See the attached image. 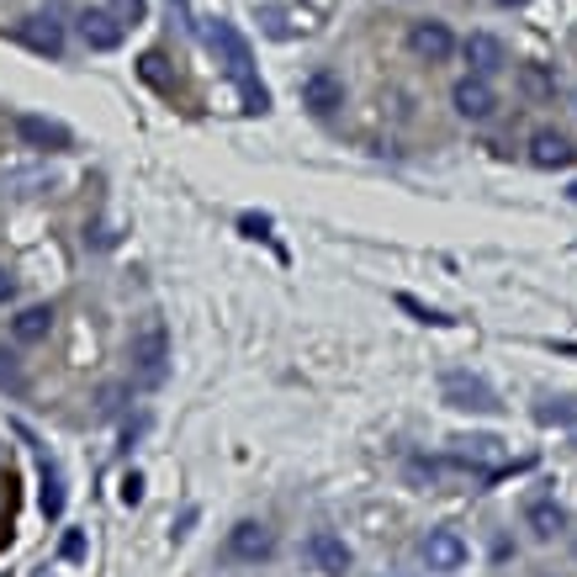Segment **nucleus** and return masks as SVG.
Segmentation results:
<instances>
[{"label":"nucleus","mask_w":577,"mask_h":577,"mask_svg":"<svg viewBox=\"0 0 577 577\" xmlns=\"http://www.w3.org/2000/svg\"><path fill=\"white\" fill-rule=\"evenodd\" d=\"M202 38L212 53H223V64H228V75L239 85V96H244V112H265L271 106V96H265V85L254 80V53H249V42L223 22V16H212L202 27Z\"/></svg>","instance_id":"f257e3e1"},{"label":"nucleus","mask_w":577,"mask_h":577,"mask_svg":"<svg viewBox=\"0 0 577 577\" xmlns=\"http://www.w3.org/2000/svg\"><path fill=\"white\" fill-rule=\"evenodd\" d=\"M165 366H170V329L165 318H143L138 329H133V372H138V381H165Z\"/></svg>","instance_id":"f03ea898"},{"label":"nucleus","mask_w":577,"mask_h":577,"mask_svg":"<svg viewBox=\"0 0 577 577\" xmlns=\"http://www.w3.org/2000/svg\"><path fill=\"white\" fill-rule=\"evenodd\" d=\"M228 556H234V562H249V567L271 562V556H276V530H265L260 519H239V525L228 530Z\"/></svg>","instance_id":"7ed1b4c3"},{"label":"nucleus","mask_w":577,"mask_h":577,"mask_svg":"<svg viewBox=\"0 0 577 577\" xmlns=\"http://www.w3.org/2000/svg\"><path fill=\"white\" fill-rule=\"evenodd\" d=\"M308 562L324 577H344L355 567V551L344 545V536H334V530H313V536H308Z\"/></svg>","instance_id":"20e7f679"},{"label":"nucleus","mask_w":577,"mask_h":577,"mask_svg":"<svg viewBox=\"0 0 577 577\" xmlns=\"http://www.w3.org/2000/svg\"><path fill=\"white\" fill-rule=\"evenodd\" d=\"M446 403H451V409H466V413H493L498 409L493 387H488L482 376H466V372L446 376Z\"/></svg>","instance_id":"39448f33"},{"label":"nucleus","mask_w":577,"mask_h":577,"mask_svg":"<svg viewBox=\"0 0 577 577\" xmlns=\"http://www.w3.org/2000/svg\"><path fill=\"white\" fill-rule=\"evenodd\" d=\"M466 556H472V545L455 536V530H429V540H424V562H429V573H461Z\"/></svg>","instance_id":"423d86ee"},{"label":"nucleus","mask_w":577,"mask_h":577,"mask_svg":"<svg viewBox=\"0 0 577 577\" xmlns=\"http://www.w3.org/2000/svg\"><path fill=\"white\" fill-rule=\"evenodd\" d=\"M302 106H308L313 117H334V112L344 106V80H339L334 70L308 75V85H302Z\"/></svg>","instance_id":"0eeeda50"},{"label":"nucleus","mask_w":577,"mask_h":577,"mask_svg":"<svg viewBox=\"0 0 577 577\" xmlns=\"http://www.w3.org/2000/svg\"><path fill=\"white\" fill-rule=\"evenodd\" d=\"M451 101H455V112H461V117H472V123H482V117H493V112H498L493 85L482 80V75H466V80H455Z\"/></svg>","instance_id":"6e6552de"},{"label":"nucleus","mask_w":577,"mask_h":577,"mask_svg":"<svg viewBox=\"0 0 577 577\" xmlns=\"http://www.w3.org/2000/svg\"><path fill=\"white\" fill-rule=\"evenodd\" d=\"M409 48L418 53V59H429V64H446L455 53V38L446 22H413L409 27Z\"/></svg>","instance_id":"1a4fd4ad"},{"label":"nucleus","mask_w":577,"mask_h":577,"mask_svg":"<svg viewBox=\"0 0 577 577\" xmlns=\"http://www.w3.org/2000/svg\"><path fill=\"white\" fill-rule=\"evenodd\" d=\"M577 160V149H573V138L567 133H556V127H540L536 138H530V165L540 170H567Z\"/></svg>","instance_id":"9d476101"},{"label":"nucleus","mask_w":577,"mask_h":577,"mask_svg":"<svg viewBox=\"0 0 577 577\" xmlns=\"http://www.w3.org/2000/svg\"><path fill=\"white\" fill-rule=\"evenodd\" d=\"M80 38H85V48H96V53H112V48L123 42V22H117L112 11H85Z\"/></svg>","instance_id":"9b49d317"},{"label":"nucleus","mask_w":577,"mask_h":577,"mask_svg":"<svg viewBox=\"0 0 577 577\" xmlns=\"http://www.w3.org/2000/svg\"><path fill=\"white\" fill-rule=\"evenodd\" d=\"M461 53H466V64L477 70V75H498L503 64H509V53H503V42L493 33H472V38L461 42Z\"/></svg>","instance_id":"f8f14e48"},{"label":"nucleus","mask_w":577,"mask_h":577,"mask_svg":"<svg viewBox=\"0 0 577 577\" xmlns=\"http://www.w3.org/2000/svg\"><path fill=\"white\" fill-rule=\"evenodd\" d=\"M16 38L27 42L33 53H48V59H59V53H64V27H59V22H48V16H27V22L16 27Z\"/></svg>","instance_id":"ddd939ff"},{"label":"nucleus","mask_w":577,"mask_h":577,"mask_svg":"<svg viewBox=\"0 0 577 577\" xmlns=\"http://www.w3.org/2000/svg\"><path fill=\"white\" fill-rule=\"evenodd\" d=\"M16 133H22L33 149H70V127L48 123V117H33V112H22V117H16Z\"/></svg>","instance_id":"4468645a"},{"label":"nucleus","mask_w":577,"mask_h":577,"mask_svg":"<svg viewBox=\"0 0 577 577\" xmlns=\"http://www.w3.org/2000/svg\"><path fill=\"white\" fill-rule=\"evenodd\" d=\"M48 329H53V308H48V302H33V308H22V313L11 318V339H16V344H42Z\"/></svg>","instance_id":"2eb2a0df"},{"label":"nucleus","mask_w":577,"mask_h":577,"mask_svg":"<svg viewBox=\"0 0 577 577\" xmlns=\"http://www.w3.org/2000/svg\"><path fill=\"white\" fill-rule=\"evenodd\" d=\"M525 525H530L540 540H556L562 530H567V514H562L556 503H545V498H540V503H530V509H525Z\"/></svg>","instance_id":"dca6fc26"},{"label":"nucleus","mask_w":577,"mask_h":577,"mask_svg":"<svg viewBox=\"0 0 577 577\" xmlns=\"http://www.w3.org/2000/svg\"><path fill=\"white\" fill-rule=\"evenodd\" d=\"M42 514H48V519L64 514V472H59L53 461H42Z\"/></svg>","instance_id":"f3484780"},{"label":"nucleus","mask_w":577,"mask_h":577,"mask_svg":"<svg viewBox=\"0 0 577 577\" xmlns=\"http://www.w3.org/2000/svg\"><path fill=\"white\" fill-rule=\"evenodd\" d=\"M409 477L413 482H440V477H446V461H435V455H413Z\"/></svg>","instance_id":"a211bd4d"},{"label":"nucleus","mask_w":577,"mask_h":577,"mask_svg":"<svg viewBox=\"0 0 577 577\" xmlns=\"http://www.w3.org/2000/svg\"><path fill=\"white\" fill-rule=\"evenodd\" d=\"M106 11H112V16H117V22H133V27H138V22H143V11H149V5H143V0H106Z\"/></svg>","instance_id":"6ab92c4d"},{"label":"nucleus","mask_w":577,"mask_h":577,"mask_svg":"<svg viewBox=\"0 0 577 577\" xmlns=\"http://www.w3.org/2000/svg\"><path fill=\"white\" fill-rule=\"evenodd\" d=\"M455 446H461V455H466V461H472V455H477V461L498 455V440H493V435H477V440H455Z\"/></svg>","instance_id":"aec40b11"},{"label":"nucleus","mask_w":577,"mask_h":577,"mask_svg":"<svg viewBox=\"0 0 577 577\" xmlns=\"http://www.w3.org/2000/svg\"><path fill=\"white\" fill-rule=\"evenodd\" d=\"M160 64H165L160 53H143V59H138V70H143V80H154V85H160V90H170V80H165V70H160Z\"/></svg>","instance_id":"412c9836"},{"label":"nucleus","mask_w":577,"mask_h":577,"mask_svg":"<svg viewBox=\"0 0 577 577\" xmlns=\"http://www.w3.org/2000/svg\"><path fill=\"white\" fill-rule=\"evenodd\" d=\"M123 503H127V509H138V503H143V477H138V472H127V477H123Z\"/></svg>","instance_id":"4be33fe9"},{"label":"nucleus","mask_w":577,"mask_h":577,"mask_svg":"<svg viewBox=\"0 0 577 577\" xmlns=\"http://www.w3.org/2000/svg\"><path fill=\"white\" fill-rule=\"evenodd\" d=\"M398 308H409L413 318H424V324H446L440 313H429V308H424V302H413V297H398Z\"/></svg>","instance_id":"5701e85b"},{"label":"nucleus","mask_w":577,"mask_h":577,"mask_svg":"<svg viewBox=\"0 0 577 577\" xmlns=\"http://www.w3.org/2000/svg\"><path fill=\"white\" fill-rule=\"evenodd\" d=\"M117 409H123V387H106V392H101V409H96V413H101V418H112Z\"/></svg>","instance_id":"b1692460"},{"label":"nucleus","mask_w":577,"mask_h":577,"mask_svg":"<svg viewBox=\"0 0 577 577\" xmlns=\"http://www.w3.org/2000/svg\"><path fill=\"white\" fill-rule=\"evenodd\" d=\"M239 228H244L249 239H265V234H271V217H254V212H249V217L239 223Z\"/></svg>","instance_id":"393cba45"},{"label":"nucleus","mask_w":577,"mask_h":577,"mask_svg":"<svg viewBox=\"0 0 577 577\" xmlns=\"http://www.w3.org/2000/svg\"><path fill=\"white\" fill-rule=\"evenodd\" d=\"M64 556H70V562H80V556H85V536H80V530H70V536H64Z\"/></svg>","instance_id":"a878e982"},{"label":"nucleus","mask_w":577,"mask_h":577,"mask_svg":"<svg viewBox=\"0 0 577 577\" xmlns=\"http://www.w3.org/2000/svg\"><path fill=\"white\" fill-rule=\"evenodd\" d=\"M525 85H530V90H536V96H545V90H551V80H545V75H540V70H525Z\"/></svg>","instance_id":"bb28decb"},{"label":"nucleus","mask_w":577,"mask_h":577,"mask_svg":"<svg viewBox=\"0 0 577 577\" xmlns=\"http://www.w3.org/2000/svg\"><path fill=\"white\" fill-rule=\"evenodd\" d=\"M0 381H11V387H22V381H16V366H11V355H0Z\"/></svg>","instance_id":"cd10ccee"},{"label":"nucleus","mask_w":577,"mask_h":577,"mask_svg":"<svg viewBox=\"0 0 577 577\" xmlns=\"http://www.w3.org/2000/svg\"><path fill=\"white\" fill-rule=\"evenodd\" d=\"M11 297H16V281H11V276L0 271V302H11Z\"/></svg>","instance_id":"c85d7f7f"},{"label":"nucleus","mask_w":577,"mask_h":577,"mask_svg":"<svg viewBox=\"0 0 577 577\" xmlns=\"http://www.w3.org/2000/svg\"><path fill=\"white\" fill-rule=\"evenodd\" d=\"M493 5H525V0H493Z\"/></svg>","instance_id":"c756f323"},{"label":"nucleus","mask_w":577,"mask_h":577,"mask_svg":"<svg viewBox=\"0 0 577 577\" xmlns=\"http://www.w3.org/2000/svg\"><path fill=\"white\" fill-rule=\"evenodd\" d=\"M573 197H577V186H573Z\"/></svg>","instance_id":"7c9ffc66"}]
</instances>
